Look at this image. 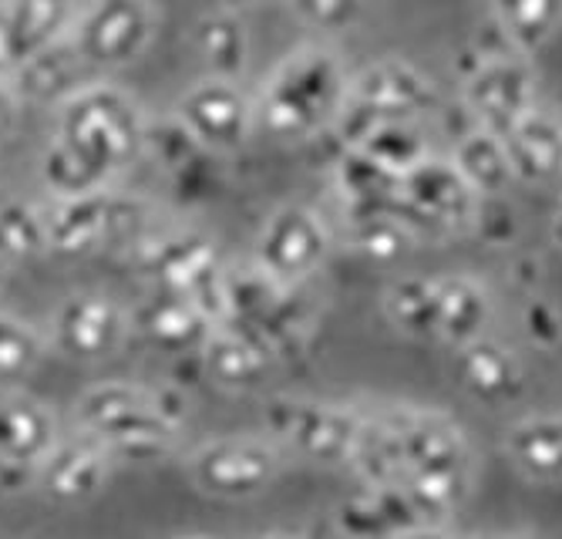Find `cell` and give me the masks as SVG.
I'll return each mask as SVG.
<instances>
[{
    "mask_svg": "<svg viewBox=\"0 0 562 539\" xmlns=\"http://www.w3.org/2000/svg\"><path fill=\"white\" fill-rule=\"evenodd\" d=\"M401 539H454L448 529H441V526H422V529H415V532H407V536H401Z\"/></svg>",
    "mask_w": 562,
    "mask_h": 539,
    "instance_id": "obj_43",
    "label": "cell"
},
{
    "mask_svg": "<svg viewBox=\"0 0 562 539\" xmlns=\"http://www.w3.org/2000/svg\"><path fill=\"white\" fill-rule=\"evenodd\" d=\"M18 68H21V55H18V47H14L8 18H4V11H0V78L11 81Z\"/></svg>",
    "mask_w": 562,
    "mask_h": 539,
    "instance_id": "obj_41",
    "label": "cell"
},
{
    "mask_svg": "<svg viewBox=\"0 0 562 539\" xmlns=\"http://www.w3.org/2000/svg\"><path fill=\"white\" fill-rule=\"evenodd\" d=\"M344 239H347V247H353L361 257L387 263L412 250L415 233L397 220L394 210H378V213L344 216Z\"/></svg>",
    "mask_w": 562,
    "mask_h": 539,
    "instance_id": "obj_34",
    "label": "cell"
},
{
    "mask_svg": "<svg viewBox=\"0 0 562 539\" xmlns=\"http://www.w3.org/2000/svg\"><path fill=\"white\" fill-rule=\"evenodd\" d=\"M0 11L8 18L21 65L65 41L78 21L75 0H0Z\"/></svg>",
    "mask_w": 562,
    "mask_h": 539,
    "instance_id": "obj_25",
    "label": "cell"
},
{
    "mask_svg": "<svg viewBox=\"0 0 562 539\" xmlns=\"http://www.w3.org/2000/svg\"><path fill=\"white\" fill-rule=\"evenodd\" d=\"M112 462L115 456L94 435L78 431L71 438H61L55 452L44 459V465L37 469V485L58 503H85L105 489Z\"/></svg>",
    "mask_w": 562,
    "mask_h": 539,
    "instance_id": "obj_17",
    "label": "cell"
},
{
    "mask_svg": "<svg viewBox=\"0 0 562 539\" xmlns=\"http://www.w3.org/2000/svg\"><path fill=\"white\" fill-rule=\"evenodd\" d=\"M552 239L562 247V203H559V210H555V216H552Z\"/></svg>",
    "mask_w": 562,
    "mask_h": 539,
    "instance_id": "obj_45",
    "label": "cell"
},
{
    "mask_svg": "<svg viewBox=\"0 0 562 539\" xmlns=\"http://www.w3.org/2000/svg\"><path fill=\"white\" fill-rule=\"evenodd\" d=\"M465 112L472 125L505 135L536 112V78L516 55H492L465 75Z\"/></svg>",
    "mask_w": 562,
    "mask_h": 539,
    "instance_id": "obj_15",
    "label": "cell"
},
{
    "mask_svg": "<svg viewBox=\"0 0 562 539\" xmlns=\"http://www.w3.org/2000/svg\"><path fill=\"white\" fill-rule=\"evenodd\" d=\"M290 4L306 24L324 27V31H340L357 21L364 0H290Z\"/></svg>",
    "mask_w": 562,
    "mask_h": 539,
    "instance_id": "obj_37",
    "label": "cell"
},
{
    "mask_svg": "<svg viewBox=\"0 0 562 539\" xmlns=\"http://www.w3.org/2000/svg\"><path fill=\"white\" fill-rule=\"evenodd\" d=\"M502 142L516 179L542 186L562 176V122L549 112H529L519 125L502 135Z\"/></svg>",
    "mask_w": 562,
    "mask_h": 539,
    "instance_id": "obj_24",
    "label": "cell"
},
{
    "mask_svg": "<svg viewBox=\"0 0 562 539\" xmlns=\"http://www.w3.org/2000/svg\"><path fill=\"white\" fill-rule=\"evenodd\" d=\"M454 378L479 402H508L522 391L526 371L513 348L482 337L454 351Z\"/></svg>",
    "mask_w": 562,
    "mask_h": 539,
    "instance_id": "obj_22",
    "label": "cell"
},
{
    "mask_svg": "<svg viewBox=\"0 0 562 539\" xmlns=\"http://www.w3.org/2000/svg\"><path fill=\"white\" fill-rule=\"evenodd\" d=\"M267 539H286V536H267Z\"/></svg>",
    "mask_w": 562,
    "mask_h": 539,
    "instance_id": "obj_47",
    "label": "cell"
},
{
    "mask_svg": "<svg viewBox=\"0 0 562 539\" xmlns=\"http://www.w3.org/2000/svg\"><path fill=\"white\" fill-rule=\"evenodd\" d=\"M229 317L223 324H236L252 340L280 361L290 351H300V340L311 334V307L300 297V287L280 283L263 273L257 263L229 270Z\"/></svg>",
    "mask_w": 562,
    "mask_h": 539,
    "instance_id": "obj_6",
    "label": "cell"
},
{
    "mask_svg": "<svg viewBox=\"0 0 562 539\" xmlns=\"http://www.w3.org/2000/svg\"><path fill=\"white\" fill-rule=\"evenodd\" d=\"M505 456L526 479L562 482V415H529L505 431Z\"/></svg>",
    "mask_w": 562,
    "mask_h": 539,
    "instance_id": "obj_28",
    "label": "cell"
},
{
    "mask_svg": "<svg viewBox=\"0 0 562 539\" xmlns=\"http://www.w3.org/2000/svg\"><path fill=\"white\" fill-rule=\"evenodd\" d=\"M132 327L166 355H202L213 334V321L202 314L189 297L169 290H156L132 314Z\"/></svg>",
    "mask_w": 562,
    "mask_h": 539,
    "instance_id": "obj_19",
    "label": "cell"
},
{
    "mask_svg": "<svg viewBox=\"0 0 562 539\" xmlns=\"http://www.w3.org/2000/svg\"><path fill=\"white\" fill-rule=\"evenodd\" d=\"M334 523L347 539H401L428 526L401 485H364L361 493L337 506Z\"/></svg>",
    "mask_w": 562,
    "mask_h": 539,
    "instance_id": "obj_18",
    "label": "cell"
},
{
    "mask_svg": "<svg viewBox=\"0 0 562 539\" xmlns=\"http://www.w3.org/2000/svg\"><path fill=\"white\" fill-rule=\"evenodd\" d=\"M142 223V206L125 195L101 189L75 200H55V210L47 213L50 254H94L109 243L122 239Z\"/></svg>",
    "mask_w": 562,
    "mask_h": 539,
    "instance_id": "obj_12",
    "label": "cell"
},
{
    "mask_svg": "<svg viewBox=\"0 0 562 539\" xmlns=\"http://www.w3.org/2000/svg\"><path fill=\"white\" fill-rule=\"evenodd\" d=\"M192 44H195L199 61L206 65L210 78L236 81L246 71L249 34H246V24L236 11H216V14L199 18Z\"/></svg>",
    "mask_w": 562,
    "mask_h": 539,
    "instance_id": "obj_30",
    "label": "cell"
},
{
    "mask_svg": "<svg viewBox=\"0 0 562 539\" xmlns=\"http://www.w3.org/2000/svg\"><path fill=\"white\" fill-rule=\"evenodd\" d=\"M47 351V337L27 321L0 311V381L27 378Z\"/></svg>",
    "mask_w": 562,
    "mask_h": 539,
    "instance_id": "obj_36",
    "label": "cell"
},
{
    "mask_svg": "<svg viewBox=\"0 0 562 539\" xmlns=\"http://www.w3.org/2000/svg\"><path fill=\"white\" fill-rule=\"evenodd\" d=\"M435 102L431 81L404 61H381L350 78L347 102L337 115L344 149H353L381 122H415Z\"/></svg>",
    "mask_w": 562,
    "mask_h": 539,
    "instance_id": "obj_7",
    "label": "cell"
},
{
    "mask_svg": "<svg viewBox=\"0 0 562 539\" xmlns=\"http://www.w3.org/2000/svg\"><path fill=\"white\" fill-rule=\"evenodd\" d=\"M50 254L47 213L27 200L0 203V263H31Z\"/></svg>",
    "mask_w": 562,
    "mask_h": 539,
    "instance_id": "obj_33",
    "label": "cell"
},
{
    "mask_svg": "<svg viewBox=\"0 0 562 539\" xmlns=\"http://www.w3.org/2000/svg\"><path fill=\"white\" fill-rule=\"evenodd\" d=\"M18 109H21V98L14 94L11 81L0 78V138H8L14 122H18Z\"/></svg>",
    "mask_w": 562,
    "mask_h": 539,
    "instance_id": "obj_42",
    "label": "cell"
},
{
    "mask_svg": "<svg viewBox=\"0 0 562 539\" xmlns=\"http://www.w3.org/2000/svg\"><path fill=\"white\" fill-rule=\"evenodd\" d=\"M257 4H263V0H223V11H246V8H257Z\"/></svg>",
    "mask_w": 562,
    "mask_h": 539,
    "instance_id": "obj_44",
    "label": "cell"
},
{
    "mask_svg": "<svg viewBox=\"0 0 562 539\" xmlns=\"http://www.w3.org/2000/svg\"><path fill=\"white\" fill-rule=\"evenodd\" d=\"M156 34L148 0H88L78 11L71 41L91 71H115L145 55Z\"/></svg>",
    "mask_w": 562,
    "mask_h": 539,
    "instance_id": "obj_10",
    "label": "cell"
},
{
    "mask_svg": "<svg viewBox=\"0 0 562 539\" xmlns=\"http://www.w3.org/2000/svg\"><path fill=\"white\" fill-rule=\"evenodd\" d=\"M91 68L81 61L78 47L71 41V34L58 44H50L47 52L34 55L31 61H24L14 78H11V88L21 102H34V105H61L75 91H81L85 85L91 81H81Z\"/></svg>",
    "mask_w": 562,
    "mask_h": 539,
    "instance_id": "obj_20",
    "label": "cell"
},
{
    "mask_svg": "<svg viewBox=\"0 0 562 539\" xmlns=\"http://www.w3.org/2000/svg\"><path fill=\"white\" fill-rule=\"evenodd\" d=\"M330 257V229L306 206H280L257 236V263L280 283L300 287L314 277Z\"/></svg>",
    "mask_w": 562,
    "mask_h": 539,
    "instance_id": "obj_13",
    "label": "cell"
},
{
    "mask_svg": "<svg viewBox=\"0 0 562 539\" xmlns=\"http://www.w3.org/2000/svg\"><path fill=\"white\" fill-rule=\"evenodd\" d=\"M350 78L324 47H300L263 85L257 122L277 138H306L337 122Z\"/></svg>",
    "mask_w": 562,
    "mask_h": 539,
    "instance_id": "obj_4",
    "label": "cell"
},
{
    "mask_svg": "<svg viewBox=\"0 0 562 539\" xmlns=\"http://www.w3.org/2000/svg\"><path fill=\"white\" fill-rule=\"evenodd\" d=\"M58 442L61 431L47 405L24 395L0 402V459L4 462L41 469Z\"/></svg>",
    "mask_w": 562,
    "mask_h": 539,
    "instance_id": "obj_21",
    "label": "cell"
},
{
    "mask_svg": "<svg viewBox=\"0 0 562 539\" xmlns=\"http://www.w3.org/2000/svg\"><path fill=\"white\" fill-rule=\"evenodd\" d=\"M199 358L223 388H252L277 364L260 340H252L236 324H216Z\"/></svg>",
    "mask_w": 562,
    "mask_h": 539,
    "instance_id": "obj_26",
    "label": "cell"
},
{
    "mask_svg": "<svg viewBox=\"0 0 562 539\" xmlns=\"http://www.w3.org/2000/svg\"><path fill=\"white\" fill-rule=\"evenodd\" d=\"M132 334V314L109 293H71L50 314L47 345L71 361L112 358Z\"/></svg>",
    "mask_w": 562,
    "mask_h": 539,
    "instance_id": "obj_14",
    "label": "cell"
},
{
    "mask_svg": "<svg viewBox=\"0 0 562 539\" xmlns=\"http://www.w3.org/2000/svg\"><path fill=\"white\" fill-rule=\"evenodd\" d=\"M176 119L206 153H233L257 125V105L236 81L202 78L179 98Z\"/></svg>",
    "mask_w": 562,
    "mask_h": 539,
    "instance_id": "obj_16",
    "label": "cell"
},
{
    "mask_svg": "<svg viewBox=\"0 0 562 539\" xmlns=\"http://www.w3.org/2000/svg\"><path fill=\"white\" fill-rule=\"evenodd\" d=\"M31 482H37V469H24L0 459V499H14Z\"/></svg>",
    "mask_w": 562,
    "mask_h": 539,
    "instance_id": "obj_40",
    "label": "cell"
},
{
    "mask_svg": "<svg viewBox=\"0 0 562 539\" xmlns=\"http://www.w3.org/2000/svg\"><path fill=\"white\" fill-rule=\"evenodd\" d=\"M350 465L364 485H401L428 526H441L472 489V449L465 431L441 412L425 408L364 415Z\"/></svg>",
    "mask_w": 562,
    "mask_h": 539,
    "instance_id": "obj_1",
    "label": "cell"
},
{
    "mask_svg": "<svg viewBox=\"0 0 562 539\" xmlns=\"http://www.w3.org/2000/svg\"><path fill=\"white\" fill-rule=\"evenodd\" d=\"M479 203L482 200L472 192V186L458 176L451 159L428 156L422 166L401 176L394 213L415 236L422 233L441 236V233L472 226Z\"/></svg>",
    "mask_w": 562,
    "mask_h": 539,
    "instance_id": "obj_9",
    "label": "cell"
},
{
    "mask_svg": "<svg viewBox=\"0 0 562 539\" xmlns=\"http://www.w3.org/2000/svg\"><path fill=\"white\" fill-rule=\"evenodd\" d=\"M438 340L451 345L454 351L475 345V340L488 337V324L495 314L492 293L482 280L469 277V273H448L438 277Z\"/></svg>",
    "mask_w": 562,
    "mask_h": 539,
    "instance_id": "obj_23",
    "label": "cell"
},
{
    "mask_svg": "<svg viewBox=\"0 0 562 539\" xmlns=\"http://www.w3.org/2000/svg\"><path fill=\"white\" fill-rule=\"evenodd\" d=\"M472 226L482 233V239L488 243V247H505V243H513L516 233H519L516 213H513V206L502 203V195L479 203V213H475V223Z\"/></svg>",
    "mask_w": 562,
    "mask_h": 539,
    "instance_id": "obj_39",
    "label": "cell"
},
{
    "mask_svg": "<svg viewBox=\"0 0 562 539\" xmlns=\"http://www.w3.org/2000/svg\"><path fill=\"white\" fill-rule=\"evenodd\" d=\"M148 145V119L115 85L91 81L58 105L55 135L41 153V182L55 200L112 189Z\"/></svg>",
    "mask_w": 562,
    "mask_h": 539,
    "instance_id": "obj_2",
    "label": "cell"
},
{
    "mask_svg": "<svg viewBox=\"0 0 562 539\" xmlns=\"http://www.w3.org/2000/svg\"><path fill=\"white\" fill-rule=\"evenodd\" d=\"M75 412L81 431L94 435L115 459L151 462L176 449L189 405L172 388L101 381L85 391Z\"/></svg>",
    "mask_w": 562,
    "mask_h": 539,
    "instance_id": "obj_3",
    "label": "cell"
},
{
    "mask_svg": "<svg viewBox=\"0 0 562 539\" xmlns=\"http://www.w3.org/2000/svg\"><path fill=\"white\" fill-rule=\"evenodd\" d=\"M508 539H532V536H508Z\"/></svg>",
    "mask_w": 562,
    "mask_h": 539,
    "instance_id": "obj_46",
    "label": "cell"
},
{
    "mask_svg": "<svg viewBox=\"0 0 562 539\" xmlns=\"http://www.w3.org/2000/svg\"><path fill=\"white\" fill-rule=\"evenodd\" d=\"M519 321H522V330H526V337L532 340L536 348L552 351V348L562 345V314H559L549 301L529 297V301L522 304Z\"/></svg>",
    "mask_w": 562,
    "mask_h": 539,
    "instance_id": "obj_38",
    "label": "cell"
},
{
    "mask_svg": "<svg viewBox=\"0 0 562 539\" xmlns=\"http://www.w3.org/2000/svg\"><path fill=\"white\" fill-rule=\"evenodd\" d=\"M283 459L277 442L252 435H223L202 442L189 456V475L206 496L220 499H246L263 493L280 475Z\"/></svg>",
    "mask_w": 562,
    "mask_h": 539,
    "instance_id": "obj_11",
    "label": "cell"
},
{
    "mask_svg": "<svg viewBox=\"0 0 562 539\" xmlns=\"http://www.w3.org/2000/svg\"><path fill=\"white\" fill-rule=\"evenodd\" d=\"M492 14L513 52H539L562 27V0H492Z\"/></svg>",
    "mask_w": 562,
    "mask_h": 539,
    "instance_id": "obj_31",
    "label": "cell"
},
{
    "mask_svg": "<svg viewBox=\"0 0 562 539\" xmlns=\"http://www.w3.org/2000/svg\"><path fill=\"white\" fill-rule=\"evenodd\" d=\"M138 270L159 290L189 297L213 324L229 317V267L202 233H162L142 243Z\"/></svg>",
    "mask_w": 562,
    "mask_h": 539,
    "instance_id": "obj_5",
    "label": "cell"
},
{
    "mask_svg": "<svg viewBox=\"0 0 562 539\" xmlns=\"http://www.w3.org/2000/svg\"><path fill=\"white\" fill-rule=\"evenodd\" d=\"M451 166L458 169L479 200H495L513 182V166H508V153L505 142L495 132H485L479 125H472L469 132H462L454 138V153H451Z\"/></svg>",
    "mask_w": 562,
    "mask_h": 539,
    "instance_id": "obj_29",
    "label": "cell"
},
{
    "mask_svg": "<svg viewBox=\"0 0 562 539\" xmlns=\"http://www.w3.org/2000/svg\"><path fill=\"white\" fill-rule=\"evenodd\" d=\"M353 149H361L364 156H371L378 166L391 169L394 176L412 172L415 166H422L431 156L428 138L422 135V128L415 122H381L357 142Z\"/></svg>",
    "mask_w": 562,
    "mask_h": 539,
    "instance_id": "obj_35",
    "label": "cell"
},
{
    "mask_svg": "<svg viewBox=\"0 0 562 539\" xmlns=\"http://www.w3.org/2000/svg\"><path fill=\"white\" fill-rule=\"evenodd\" d=\"M0 270H4V263H0Z\"/></svg>",
    "mask_w": 562,
    "mask_h": 539,
    "instance_id": "obj_48",
    "label": "cell"
},
{
    "mask_svg": "<svg viewBox=\"0 0 562 539\" xmlns=\"http://www.w3.org/2000/svg\"><path fill=\"white\" fill-rule=\"evenodd\" d=\"M438 277H404L384 293V314L404 337L438 340Z\"/></svg>",
    "mask_w": 562,
    "mask_h": 539,
    "instance_id": "obj_32",
    "label": "cell"
},
{
    "mask_svg": "<svg viewBox=\"0 0 562 539\" xmlns=\"http://www.w3.org/2000/svg\"><path fill=\"white\" fill-rule=\"evenodd\" d=\"M267 428L277 442L321 465H350L353 446L361 438L364 415L317 398H273L267 405Z\"/></svg>",
    "mask_w": 562,
    "mask_h": 539,
    "instance_id": "obj_8",
    "label": "cell"
},
{
    "mask_svg": "<svg viewBox=\"0 0 562 539\" xmlns=\"http://www.w3.org/2000/svg\"><path fill=\"white\" fill-rule=\"evenodd\" d=\"M397 182L391 169L378 166L371 156L361 149H344L340 159L334 162V189L340 200V213H378V210H394L397 200Z\"/></svg>",
    "mask_w": 562,
    "mask_h": 539,
    "instance_id": "obj_27",
    "label": "cell"
}]
</instances>
